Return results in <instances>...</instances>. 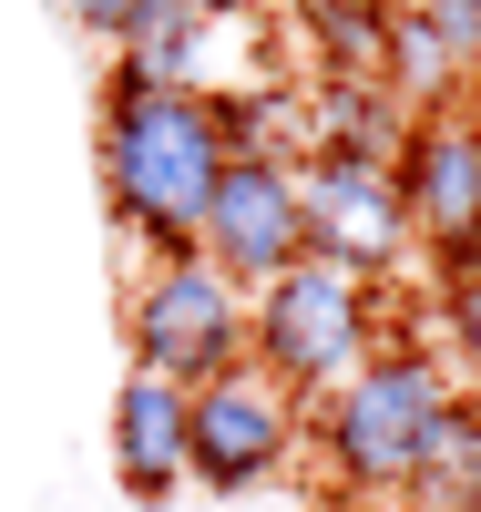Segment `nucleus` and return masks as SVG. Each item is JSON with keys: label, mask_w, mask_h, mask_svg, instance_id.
<instances>
[{"label": "nucleus", "mask_w": 481, "mask_h": 512, "mask_svg": "<svg viewBox=\"0 0 481 512\" xmlns=\"http://www.w3.org/2000/svg\"><path fill=\"white\" fill-rule=\"evenodd\" d=\"M451 410V369L430 349H379L338 400H318V461L348 502H400V482L420 472V441L430 420Z\"/></svg>", "instance_id": "7ed1b4c3"}, {"label": "nucleus", "mask_w": 481, "mask_h": 512, "mask_svg": "<svg viewBox=\"0 0 481 512\" xmlns=\"http://www.w3.org/2000/svg\"><path fill=\"white\" fill-rule=\"evenodd\" d=\"M389 185H400L410 246L451 256V246L481 226V134H471V113H461V103L410 113V123H400V154H389Z\"/></svg>", "instance_id": "6e6552de"}, {"label": "nucleus", "mask_w": 481, "mask_h": 512, "mask_svg": "<svg viewBox=\"0 0 481 512\" xmlns=\"http://www.w3.org/2000/svg\"><path fill=\"white\" fill-rule=\"evenodd\" d=\"M410 512H481V400L451 390V410L430 420V441H420V472L400 482Z\"/></svg>", "instance_id": "9d476101"}, {"label": "nucleus", "mask_w": 481, "mask_h": 512, "mask_svg": "<svg viewBox=\"0 0 481 512\" xmlns=\"http://www.w3.org/2000/svg\"><path fill=\"white\" fill-rule=\"evenodd\" d=\"M93 164H103V216H113V236L134 246V256L195 246V216H205L215 175H226L215 103H205V93H164V82L113 72V82H103Z\"/></svg>", "instance_id": "f257e3e1"}, {"label": "nucleus", "mask_w": 481, "mask_h": 512, "mask_svg": "<svg viewBox=\"0 0 481 512\" xmlns=\"http://www.w3.org/2000/svg\"><path fill=\"white\" fill-rule=\"evenodd\" d=\"M297 205H308V256L348 277H389L410 267V216H400V185H389V164H348V154H297Z\"/></svg>", "instance_id": "0eeeda50"}, {"label": "nucleus", "mask_w": 481, "mask_h": 512, "mask_svg": "<svg viewBox=\"0 0 481 512\" xmlns=\"http://www.w3.org/2000/svg\"><path fill=\"white\" fill-rule=\"evenodd\" d=\"M430 267H441V287H451V277H481V226H471L451 256H430Z\"/></svg>", "instance_id": "dca6fc26"}, {"label": "nucleus", "mask_w": 481, "mask_h": 512, "mask_svg": "<svg viewBox=\"0 0 481 512\" xmlns=\"http://www.w3.org/2000/svg\"><path fill=\"white\" fill-rule=\"evenodd\" d=\"M185 431H195V390L185 379L134 369L113 390V482H123V502L164 512L174 492H185Z\"/></svg>", "instance_id": "1a4fd4ad"}, {"label": "nucleus", "mask_w": 481, "mask_h": 512, "mask_svg": "<svg viewBox=\"0 0 481 512\" xmlns=\"http://www.w3.org/2000/svg\"><path fill=\"white\" fill-rule=\"evenodd\" d=\"M410 21L430 31V52L451 62V82L481 72V0H410Z\"/></svg>", "instance_id": "4468645a"}, {"label": "nucleus", "mask_w": 481, "mask_h": 512, "mask_svg": "<svg viewBox=\"0 0 481 512\" xmlns=\"http://www.w3.org/2000/svg\"><path fill=\"white\" fill-rule=\"evenodd\" d=\"M297 41L318 52L328 82H379V52H389V0H287Z\"/></svg>", "instance_id": "f8f14e48"}, {"label": "nucleus", "mask_w": 481, "mask_h": 512, "mask_svg": "<svg viewBox=\"0 0 481 512\" xmlns=\"http://www.w3.org/2000/svg\"><path fill=\"white\" fill-rule=\"evenodd\" d=\"M308 103V154H348V164H389L400 154V103L379 93V82H318V93H297Z\"/></svg>", "instance_id": "9b49d317"}, {"label": "nucleus", "mask_w": 481, "mask_h": 512, "mask_svg": "<svg viewBox=\"0 0 481 512\" xmlns=\"http://www.w3.org/2000/svg\"><path fill=\"white\" fill-rule=\"evenodd\" d=\"M379 349H400V338H389V297L369 277L328 267V256H297L287 277H267V287L246 297V359L267 369L297 410L338 400Z\"/></svg>", "instance_id": "f03ea898"}, {"label": "nucleus", "mask_w": 481, "mask_h": 512, "mask_svg": "<svg viewBox=\"0 0 481 512\" xmlns=\"http://www.w3.org/2000/svg\"><path fill=\"white\" fill-rule=\"evenodd\" d=\"M62 11L93 31V41H113V52H123V41L144 31V11H164V0H62Z\"/></svg>", "instance_id": "2eb2a0df"}, {"label": "nucleus", "mask_w": 481, "mask_h": 512, "mask_svg": "<svg viewBox=\"0 0 481 512\" xmlns=\"http://www.w3.org/2000/svg\"><path fill=\"white\" fill-rule=\"evenodd\" d=\"M441 369H451V390H471L481 400V277H451L441 287Z\"/></svg>", "instance_id": "ddd939ff"}, {"label": "nucleus", "mask_w": 481, "mask_h": 512, "mask_svg": "<svg viewBox=\"0 0 481 512\" xmlns=\"http://www.w3.org/2000/svg\"><path fill=\"white\" fill-rule=\"evenodd\" d=\"M123 349H134V369L195 390V379H215V369L246 359V287L215 277L195 246L144 256L134 287H123Z\"/></svg>", "instance_id": "20e7f679"}, {"label": "nucleus", "mask_w": 481, "mask_h": 512, "mask_svg": "<svg viewBox=\"0 0 481 512\" xmlns=\"http://www.w3.org/2000/svg\"><path fill=\"white\" fill-rule=\"evenodd\" d=\"M195 256L215 277H236L246 297L287 277L297 256H308V205H297V164L277 154H226V175H215L205 216H195Z\"/></svg>", "instance_id": "423d86ee"}, {"label": "nucleus", "mask_w": 481, "mask_h": 512, "mask_svg": "<svg viewBox=\"0 0 481 512\" xmlns=\"http://www.w3.org/2000/svg\"><path fill=\"white\" fill-rule=\"evenodd\" d=\"M287 461H297V400L256 359L195 379V431H185V482L195 492L246 502V492H267Z\"/></svg>", "instance_id": "39448f33"}]
</instances>
